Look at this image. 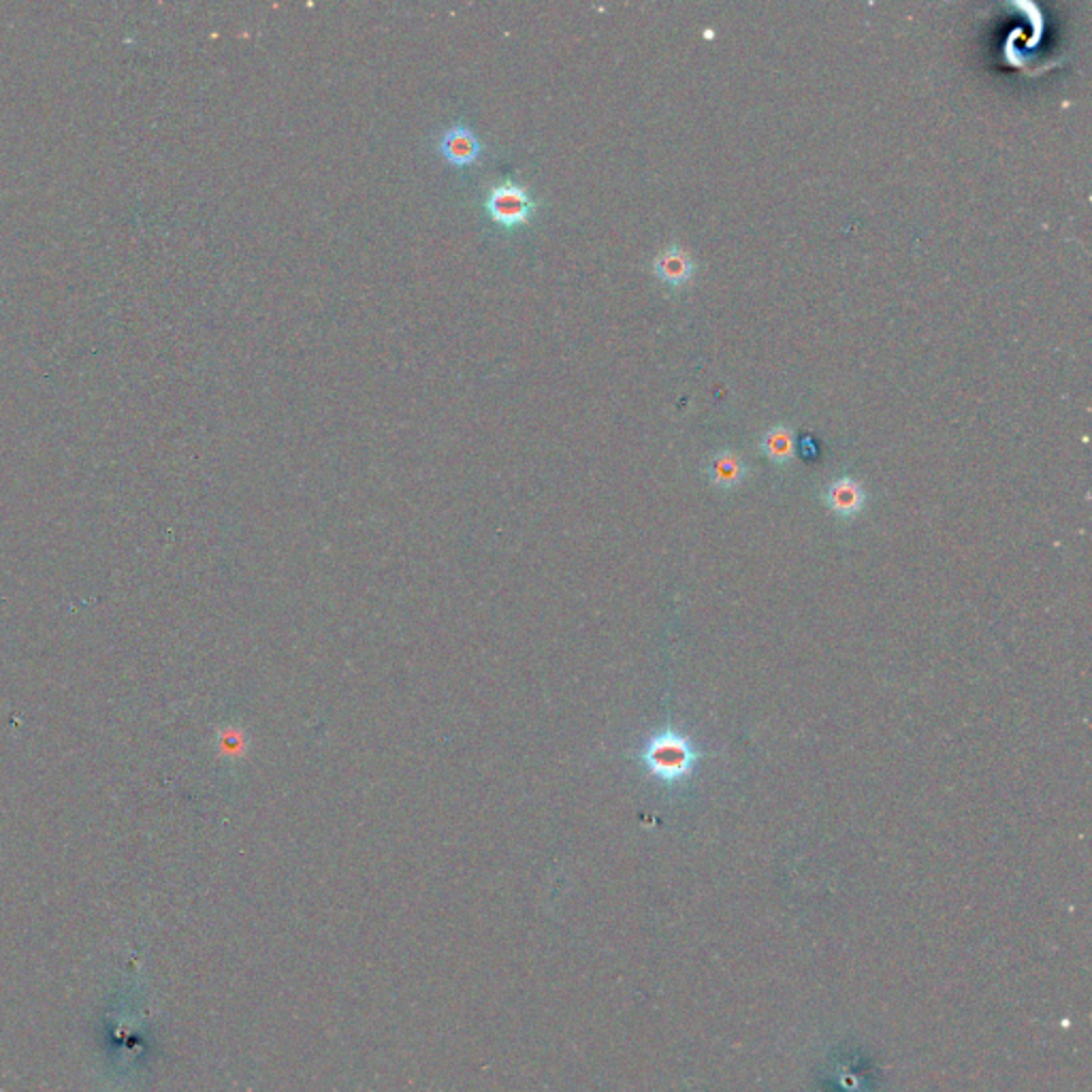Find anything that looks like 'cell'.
Segmentation results:
<instances>
[{"mask_svg":"<svg viewBox=\"0 0 1092 1092\" xmlns=\"http://www.w3.org/2000/svg\"><path fill=\"white\" fill-rule=\"evenodd\" d=\"M641 757L645 768L666 785L687 781L698 768V751L694 743L672 728L658 732L645 745Z\"/></svg>","mask_w":1092,"mask_h":1092,"instance_id":"6da1fadb","label":"cell"},{"mask_svg":"<svg viewBox=\"0 0 1092 1092\" xmlns=\"http://www.w3.org/2000/svg\"><path fill=\"white\" fill-rule=\"evenodd\" d=\"M484 211L501 228H518L531 222L538 211V201L527 186L506 177L495 182L484 197Z\"/></svg>","mask_w":1092,"mask_h":1092,"instance_id":"7a4b0ae2","label":"cell"},{"mask_svg":"<svg viewBox=\"0 0 1092 1092\" xmlns=\"http://www.w3.org/2000/svg\"><path fill=\"white\" fill-rule=\"evenodd\" d=\"M438 152L453 167H470L480 160L482 141L476 137V133L467 124L457 122L440 135Z\"/></svg>","mask_w":1092,"mask_h":1092,"instance_id":"3957f363","label":"cell"},{"mask_svg":"<svg viewBox=\"0 0 1092 1092\" xmlns=\"http://www.w3.org/2000/svg\"><path fill=\"white\" fill-rule=\"evenodd\" d=\"M694 271H696L694 256L679 243H670L653 258L655 278L672 289L687 285L694 278Z\"/></svg>","mask_w":1092,"mask_h":1092,"instance_id":"277c9868","label":"cell"},{"mask_svg":"<svg viewBox=\"0 0 1092 1092\" xmlns=\"http://www.w3.org/2000/svg\"><path fill=\"white\" fill-rule=\"evenodd\" d=\"M824 501L829 510L841 518L858 516L867 506V489L852 476H841L824 489Z\"/></svg>","mask_w":1092,"mask_h":1092,"instance_id":"5b68a950","label":"cell"},{"mask_svg":"<svg viewBox=\"0 0 1092 1092\" xmlns=\"http://www.w3.org/2000/svg\"><path fill=\"white\" fill-rule=\"evenodd\" d=\"M747 474L749 467L736 450H719L709 461V478L717 489H736Z\"/></svg>","mask_w":1092,"mask_h":1092,"instance_id":"8992f818","label":"cell"},{"mask_svg":"<svg viewBox=\"0 0 1092 1092\" xmlns=\"http://www.w3.org/2000/svg\"><path fill=\"white\" fill-rule=\"evenodd\" d=\"M760 448L766 459H770L777 465H789L796 457V433L787 425L770 427L762 440Z\"/></svg>","mask_w":1092,"mask_h":1092,"instance_id":"52a82bcc","label":"cell"}]
</instances>
